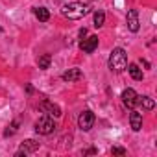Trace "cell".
<instances>
[{
	"label": "cell",
	"instance_id": "cell-1",
	"mask_svg": "<svg viewBox=\"0 0 157 157\" xmlns=\"http://www.w3.org/2000/svg\"><path fill=\"white\" fill-rule=\"evenodd\" d=\"M61 13L70 19V21H78V19H83L87 13H89V8L85 4H80V2H70V4H65Z\"/></svg>",
	"mask_w": 157,
	"mask_h": 157
},
{
	"label": "cell",
	"instance_id": "cell-2",
	"mask_svg": "<svg viewBox=\"0 0 157 157\" xmlns=\"http://www.w3.org/2000/svg\"><path fill=\"white\" fill-rule=\"evenodd\" d=\"M128 67V54L124 48H115L109 56V70L113 72H122Z\"/></svg>",
	"mask_w": 157,
	"mask_h": 157
},
{
	"label": "cell",
	"instance_id": "cell-3",
	"mask_svg": "<svg viewBox=\"0 0 157 157\" xmlns=\"http://www.w3.org/2000/svg\"><path fill=\"white\" fill-rule=\"evenodd\" d=\"M54 129H56V124L50 117H41L35 122V131L39 135H50V133H54Z\"/></svg>",
	"mask_w": 157,
	"mask_h": 157
},
{
	"label": "cell",
	"instance_id": "cell-4",
	"mask_svg": "<svg viewBox=\"0 0 157 157\" xmlns=\"http://www.w3.org/2000/svg\"><path fill=\"white\" fill-rule=\"evenodd\" d=\"M78 126H80L83 131H89L94 126V113L93 111H83L80 117H78Z\"/></svg>",
	"mask_w": 157,
	"mask_h": 157
},
{
	"label": "cell",
	"instance_id": "cell-5",
	"mask_svg": "<svg viewBox=\"0 0 157 157\" xmlns=\"http://www.w3.org/2000/svg\"><path fill=\"white\" fill-rule=\"evenodd\" d=\"M39 148V142L33 140V139H28L21 144V150L17 151V157H22V155H28V153H33L35 150Z\"/></svg>",
	"mask_w": 157,
	"mask_h": 157
},
{
	"label": "cell",
	"instance_id": "cell-6",
	"mask_svg": "<svg viewBox=\"0 0 157 157\" xmlns=\"http://www.w3.org/2000/svg\"><path fill=\"white\" fill-rule=\"evenodd\" d=\"M137 93L133 91V89H126L124 93H122V102H124V105L128 107V109H133L135 105H137Z\"/></svg>",
	"mask_w": 157,
	"mask_h": 157
},
{
	"label": "cell",
	"instance_id": "cell-7",
	"mask_svg": "<svg viewBox=\"0 0 157 157\" xmlns=\"http://www.w3.org/2000/svg\"><path fill=\"white\" fill-rule=\"evenodd\" d=\"M126 22H128L129 32H133V33L139 32V13H137V10H129V11H128Z\"/></svg>",
	"mask_w": 157,
	"mask_h": 157
},
{
	"label": "cell",
	"instance_id": "cell-8",
	"mask_svg": "<svg viewBox=\"0 0 157 157\" xmlns=\"http://www.w3.org/2000/svg\"><path fill=\"white\" fill-rule=\"evenodd\" d=\"M98 46V37L96 35H91V37H87V39H83L82 43H80V48L85 52V54H91V52H94V48Z\"/></svg>",
	"mask_w": 157,
	"mask_h": 157
},
{
	"label": "cell",
	"instance_id": "cell-9",
	"mask_svg": "<svg viewBox=\"0 0 157 157\" xmlns=\"http://www.w3.org/2000/svg\"><path fill=\"white\" fill-rule=\"evenodd\" d=\"M63 82H78V80H82V78H83V72L80 70V68H68L67 72H63Z\"/></svg>",
	"mask_w": 157,
	"mask_h": 157
},
{
	"label": "cell",
	"instance_id": "cell-10",
	"mask_svg": "<svg viewBox=\"0 0 157 157\" xmlns=\"http://www.w3.org/2000/svg\"><path fill=\"white\" fill-rule=\"evenodd\" d=\"M129 124L133 131H140L142 129V115L139 111H131L129 113Z\"/></svg>",
	"mask_w": 157,
	"mask_h": 157
},
{
	"label": "cell",
	"instance_id": "cell-11",
	"mask_svg": "<svg viewBox=\"0 0 157 157\" xmlns=\"http://www.w3.org/2000/svg\"><path fill=\"white\" fill-rule=\"evenodd\" d=\"M41 107H43V111H46L50 117H61V107L56 105V104H52V102H48V100H44V102L41 104Z\"/></svg>",
	"mask_w": 157,
	"mask_h": 157
},
{
	"label": "cell",
	"instance_id": "cell-12",
	"mask_svg": "<svg viewBox=\"0 0 157 157\" xmlns=\"http://www.w3.org/2000/svg\"><path fill=\"white\" fill-rule=\"evenodd\" d=\"M137 105H140L142 109L150 111V109L155 107V102H153V98H150V96H137Z\"/></svg>",
	"mask_w": 157,
	"mask_h": 157
},
{
	"label": "cell",
	"instance_id": "cell-13",
	"mask_svg": "<svg viewBox=\"0 0 157 157\" xmlns=\"http://www.w3.org/2000/svg\"><path fill=\"white\" fill-rule=\"evenodd\" d=\"M128 72H129V76L133 78V80H142V68H139V65L137 63H131V65H128Z\"/></svg>",
	"mask_w": 157,
	"mask_h": 157
},
{
	"label": "cell",
	"instance_id": "cell-14",
	"mask_svg": "<svg viewBox=\"0 0 157 157\" xmlns=\"http://www.w3.org/2000/svg\"><path fill=\"white\" fill-rule=\"evenodd\" d=\"M33 13H35V17H37L41 22H46V21L50 19V11H48L46 8H35Z\"/></svg>",
	"mask_w": 157,
	"mask_h": 157
},
{
	"label": "cell",
	"instance_id": "cell-15",
	"mask_svg": "<svg viewBox=\"0 0 157 157\" xmlns=\"http://www.w3.org/2000/svg\"><path fill=\"white\" fill-rule=\"evenodd\" d=\"M50 61H52V57H50V54H43L41 57H39V61H37V65H39V68H48L50 67Z\"/></svg>",
	"mask_w": 157,
	"mask_h": 157
},
{
	"label": "cell",
	"instance_id": "cell-16",
	"mask_svg": "<svg viewBox=\"0 0 157 157\" xmlns=\"http://www.w3.org/2000/svg\"><path fill=\"white\" fill-rule=\"evenodd\" d=\"M104 22H105V13L104 11H96L94 13V26L100 28V26H104Z\"/></svg>",
	"mask_w": 157,
	"mask_h": 157
},
{
	"label": "cell",
	"instance_id": "cell-17",
	"mask_svg": "<svg viewBox=\"0 0 157 157\" xmlns=\"http://www.w3.org/2000/svg\"><path fill=\"white\" fill-rule=\"evenodd\" d=\"M17 126H19V122H13L11 126H8V129L4 131V137H10V135H13V133L17 131Z\"/></svg>",
	"mask_w": 157,
	"mask_h": 157
},
{
	"label": "cell",
	"instance_id": "cell-18",
	"mask_svg": "<svg viewBox=\"0 0 157 157\" xmlns=\"http://www.w3.org/2000/svg\"><path fill=\"white\" fill-rule=\"evenodd\" d=\"M111 153H113V155H126V150L120 148V146H113V148H111Z\"/></svg>",
	"mask_w": 157,
	"mask_h": 157
},
{
	"label": "cell",
	"instance_id": "cell-19",
	"mask_svg": "<svg viewBox=\"0 0 157 157\" xmlns=\"http://www.w3.org/2000/svg\"><path fill=\"white\" fill-rule=\"evenodd\" d=\"M85 35H87V30H85V28H82V30H80V37H82V39H83V37H85Z\"/></svg>",
	"mask_w": 157,
	"mask_h": 157
},
{
	"label": "cell",
	"instance_id": "cell-20",
	"mask_svg": "<svg viewBox=\"0 0 157 157\" xmlns=\"http://www.w3.org/2000/svg\"><path fill=\"white\" fill-rule=\"evenodd\" d=\"M140 63H142V65H144V67H146V68H150V63H148V61H146V59H140Z\"/></svg>",
	"mask_w": 157,
	"mask_h": 157
},
{
	"label": "cell",
	"instance_id": "cell-21",
	"mask_svg": "<svg viewBox=\"0 0 157 157\" xmlns=\"http://www.w3.org/2000/svg\"><path fill=\"white\" fill-rule=\"evenodd\" d=\"M0 32H2V28H0Z\"/></svg>",
	"mask_w": 157,
	"mask_h": 157
}]
</instances>
